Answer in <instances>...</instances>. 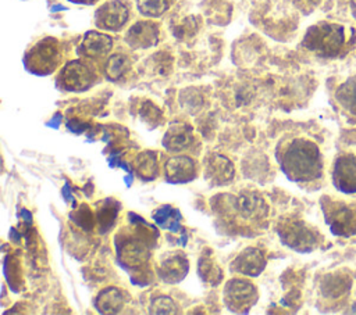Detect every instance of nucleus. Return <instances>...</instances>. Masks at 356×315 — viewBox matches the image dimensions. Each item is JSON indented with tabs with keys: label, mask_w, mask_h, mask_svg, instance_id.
I'll use <instances>...</instances> for the list:
<instances>
[{
	"label": "nucleus",
	"mask_w": 356,
	"mask_h": 315,
	"mask_svg": "<svg viewBox=\"0 0 356 315\" xmlns=\"http://www.w3.org/2000/svg\"><path fill=\"white\" fill-rule=\"evenodd\" d=\"M217 218L238 233H257L267 225L270 205L264 196L256 190L221 193L211 201Z\"/></svg>",
	"instance_id": "1"
},
{
	"label": "nucleus",
	"mask_w": 356,
	"mask_h": 315,
	"mask_svg": "<svg viewBox=\"0 0 356 315\" xmlns=\"http://www.w3.org/2000/svg\"><path fill=\"white\" fill-rule=\"evenodd\" d=\"M275 157L284 175L295 183L307 185L323 175V155L320 147L309 137L293 135L282 139Z\"/></svg>",
	"instance_id": "2"
},
{
	"label": "nucleus",
	"mask_w": 356,
	"mask_h": 315,
	"mask_svg": "<svg viewBox=\"0 0 356 315\" xmlns=\"http://www.w3.org/2000/svg\"><path fill=\"white\" fill-rule=\"evenodd\" d=\"M129 225L114 236L115 254L120 265L132 276L145 271L150 262L152 248L159 239V230L136 214H128Z\"/></svg>",
	"instance_id": "3"
},
{
	"label": "nucleus",
	"mask_w": 356,
	"mask_h": 315,
	"mask_svg": "<svg viewBox=\"0 0 356 315\" xmlns=\"http://www.w3.org/2000/svg\"><path fill=\"white\" fill-rule=\"evenodd\" d=\"M277 235L282 244L302 254L314 251L323 241V236L316 228L295 216L281 218L277 223Z\"/></svg>",
	"instance_id": "4"
},
{
	"label": "nucleus",
	"mask_w": 356,
	"mask_h": 315,
	"mask_svg": "<svg viewBox=\"0 0 356 315\" xmlns=\"http://www.w3.org/2000/svg\"><path fill=\"white\" fill-rule=\"evenodd\" d=\"M321 211L330 230L335 236L352 237L356 236V203L323 196L320 200Z\"/></svg>",
	"instance_id": "5"
},
{
	"label": "nucleus",
	"mask_w": 356,
	"mask_h": 315,
	"mask_svg": "<svg viewBox=\"0 0 356 315\" xmlns=\"http://www.w3.org/2000/svg\"><path fill=\"white\" fill-rule=\"evenodd\" d=\"M61 62V50L57 39L47 36L36 42L24 57L26 69L35 75H49L58 68Z\"/></svg>",
	"instance_id": "6"
},
{
	"label": "nucleus",
	"mask_w": 356,
	"mask_h": 315,
	"mask_svg": "<svg viewBox=\"0 0 356 315\" xmlns=\"http://www.w3.org/2000/svg\"><path fill=\"white\" fill-rule=\"evenodd\" d=\"M343 43V31L341 26L334 24H318L312 26L305 39L303 44L320 54V56H334Z\"/></svg>",
	"instance_id": "7"
},
{
	"label": "nucleus",
	"mask_w": 356,
	"mask_h": 315,
	"mask_svg": "<svg viewBox=\"0 0 356 315\" xmlns=\"http://www.w3.org/2000/svg\"><path fill=\"white\" fill-rule=\"evenodd\" d=\"M97 75L92 65L82 60L67 62L57 76V85L67 92H83L93 86Z\"/></svg>",
	"instance_id": "8"
},
{
	"label": "nucleus",
	"mask_w": 356,
	"mask_h": 315,
	"mask_svg": "<svg viewBox=\"0 0 356 315\" xmlns=\"http://www.w3.org/2000/svg\"><path fill=\"white\" fill-rule=\"evenodd\" d=\"M222 298L229 311L248 312L257 303L259 294L252 282L242 278H232L224 286Z\"/></svg>",
	"instance_id": "9"
},
{
	"label": "nucleus",
	"mask_w": 356,
	"mask_h": 315,
	"mask_svg": "<svg viewBox=\"0 0 356 315\" xmlns=\"http://www.w3.org/2000/svg\"><path fill=\"white\" fill-rule=\"evenodd\" d=\"M189 271V261L182 251H168L159 257L156 264L157 276L168 284L181 282Z\"/></svg>",
	"instance_id": "10"
},
{
	"label": "nucleus",
	"mask_w": 356,
	"mask_h": 315,
	"mask_svg": "<svg viewBox=\"0 0 356 315\" xmlns=\"http://www.w3.org/2000/svg\"><path fill=\"white\" fill-rule=\"evenodd\" d=\"M129 11L124 1L108 0L95 14V24L103 31H120L128 21Z\"/></svg>",
	"instance_id": "11"
},
{
	"label": "nucleus",
	"mask_w": 356,
	"mask_h": 315,
	"mask_svg": "<svg viewBox=\"0 0 356 315\" xmlns=\"http://www.w3.org/2000/svg\"><path fill=\"white\" fill-rule=\"evenodd\" d=\"M332 183L345 194H356V154H342L335 160Z\"/></svg>",
	"instance_id": "12"
},
{
	"label": "nucleus",
	"mask_w": 356,
	"mask_h": 315,
	"mask_svg": "<svg viewBox=\"0 0 356 315\" xmlns=\"http://www.w3.org/2000/svg\"><path fill=\"white\" fill-rule=\"evenodd\" d=\"M204 179L211 186H222L235 178L234 162L218 153L210 154L204 161Z\"/></svg>",
	"instance_id": "13"
},
{
	"label": "nucleus",
	"mask_w": 356,
	"mask_h": 315,
	"mask_svg": "<svg viewBox=\"0 0 356 315\" xmlns=\"http://www.w3.org/2000/svg\"><path fill=\"white\" fill-rule=\"evenodd\" d=\"M196 178V162L192 157L177 154L171 155L164 162V179L168 183H188Z\"/></svg>",
	"instance_id": "14"
},
{
	"label": "nucleus",
	"mask_w": 356,
	"mask_h": 315,
	"mask_svg": "<svg viewBox=\"0 0 356 315\" xmlns=\"http://www.w3.org/2000/svg\"><path fill=\"white\" fill-rule=\"evenodd\" d=\"M266 268L264 253L257 247H246L231 262V271L243 276L256 278Z\"/></svg>",
	"instance_id": "15"
},
{
	"label": "nucleus",
	"mask_w": 356,
	"mask_h": 315,
	"mask_svg": "<svg viewBox=\"0 0 356 315\" xmlns=\"http://www.w3.org/2000/svg\"><path fill=\"white\" fill-rule=\"evenodd\" d=\"M113 49V39L107 33L89 31L83 35V39L78 47V51L90 60L106 57Z\"/></svg>",
	"instance_id": "16"
},
{
	"label": "nucleus",
	"mask_w": 356,
	"mask_h": 315,
	"mask_svg": "<svg viewBox=\"0 0 356 315\" xmlns=\"http://www.w3.org/2000/svg\"><path fill=\"white\" fill-rule=\"evenodd\" d=\"M159 40V26L152 21L135 22L125 35V42L132 49H149Z\"/></svg>",
	"instance_id": "17"
},
{
	"label": "nucleus",
	"mask_w": 356,
	"mask_h": 315,
	"mask_svg": "<svg viewBox=\"0 0 356 315\" xmlns=\"http://www.w3.org/2000/svg\"><path fill=\"white\" fill-rule=\"evenodd\" d=\"M192 143H193L192 128L182 122L171 124L163 136V147L171 153L184 151Z\"/></svg>",
	"instance_id": "18"
},
{
	"label": "nucleus",
	"mask_w": 356,
	"mask_h": 315,
	"mask_svg": "<svg viewBox=\"0 0 356 315\" xmlns=\"http://www.w3.org/2000/svg\"><path fill=\"white\" fill-rule=\"evenodd\" d=\"M124 305L125 296L118 287L114 286L106 287L102 291H99L95 300V307L102 314H118L120 311H122Z\"/></svg>",
	"instance_id": "19"
},
{
	"label": "nucleus",
	"mask_w": 356,
	"mask_h": 315,
	"mask_svg": "<svg viewBox=\"0 0 356 315\" xmlns=\"http://www.w3.org/2000/svg\"><path fill=\"white\" fill-rule=\"evenodd\" d=\"M132 168L138 178H140L145 182L153 180L157 178L159 173V162H157V153L152 150H145L138 153L134 157Z\"/></svg>",
	"instance_id": "20"
},
{
	"label": "nucleus",
	"mask_w": 356,
	"mask_h": 315,
	"mask_svg": "<svg viewBox=\"0 0 356 315\" xmlns=\"http://www.w3.org/2000/svg\"><path fill=\"white\" fill-rule=\"evenodd\" d=\"M152 218L160 228H163L165 230H170L172 233L182 232L181 212L171 205H161V207L156 208L152 214Z\"/></svg>",
	"instance_id": "21"
},
{
	"label": "nucleus",
	"mask_w": 356,
	"mask_h": 315,
	"mask_svg": "<svg viewBox=\"0 0 356 315\" xmlns=\"http://www.w3.org/2000/svg\"><path fill=\"white\" fill-rule=\"evenodd\" d=\"M197 272H199V278L206 284H210V286L220 284V282L222 279V269L220 268V265L214 261L213 255H210V254H203L199 258Z\"/></svg>",
	"instance_id": "22"
},
{
	"label": "nucleus",
	"mask_w": 356,
	"mask_h": 315,
	"mask_svg": "<svg viewBox=\"0 0 356 315\" xmlns=\"http://www.w3.org/2000/svg\"><path fill=\"white\" fill-rule=\"evenodd\" d=\"M335 99L346 112L356 117V76L349 78L338 87Z\"/></svg>",
	"instance_id": "23"
},
{
	"label": "nucleus",
	"mask_w": 356,
	"mask_h": 315,
	"mask_svg": "<svg viewBox=\"0 0 356 315\" xmlns=\"http://www.w3.org/2000/svg\"><path fill=\"white\" fill-rule=\"evenodd\" d=\"M118 208H120V204L113 198H106L99 204L96 218H97L100 233H106L114 225V221L118 214Z\"/></svg>",
	"instance_id": "24"
},
{
	"label": "nucleus",
	"mask_w": 356,
	"mask_h": 315,
	"mask_svg": "<svg viewBox=\"0 0 356 315\" xmlns=\"http://www.w3.org/2000/svg\"><path fill=\"white\" fill-rule=\"evenodd\" d=\"M129 67H131V61L128 56L122 53H115L107 58L104 64V75L110 80H118L127 74Z\"/></svg>",
	"instance_id": "25"
},
{
	"label": "nucleus",
	"mask_w": 356,
	"mask_h": 315,
	"mask_svg": "<svg viewBox=\"0 0 356 315\" xmlns=\"http://www.w3.org/2000/svg\"><path fill=\"white\" fill-rule=\"evenodd\" d=\"M136 7L142 15L156 18L167 11L168 3L167 0H136Z\"/></svg>",
	"instance_id": "26"
},
{
	"label": "nucleus",
	"mask_w": 356,
	"mask_h": 315,
	"mask_svg": "<svg viewBox=\"0 0 356 315\" xmlns=\"http://www.w3.org/2000/svg\"><path fill=\"white\" fill-rule=\"evenodd\" d=\"M175 303L167 296H159L150 301L149 312L150 314H177Z\"/></svg>",
	"instance_id": "27"
},
{
	"label": "nucleus",
	"mask_w": 356,
	"mask_h": 315,
	"mask_svg": "<svg viewBox=\"0 0 356 315\" xmlns=\"http://www.w3.org/2000/svg\"><path fill=\"white\" fill-rule=\"evenodd\" d=\"M71 218H74L76 225L81 226L82 229H85V230L93 229L95 215H93V212L89 210V207L86 204H83L81 208H78V211L75 214H72Z\"/></svg>",
	"instance_id": "28"
},
{
	"label": "nucleus",
	"mask_w": 356,
	"mask_h": 315,
	"mask_svg": "<svg viewBox=\"0 0 356 315\" xmlns=\"http://www.w3.org/2000/svg\"><path fill=\"white\" fill-rule=\"evenodd\" d=\"M70 1H72V3H81V4H93V3H96L97 0H70Z\"/></svg>",
	"instance_id": "29"
}]
</instances>
